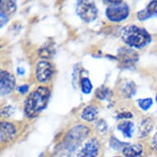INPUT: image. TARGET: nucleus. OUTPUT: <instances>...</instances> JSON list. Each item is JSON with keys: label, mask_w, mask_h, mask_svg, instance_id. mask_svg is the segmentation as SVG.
<instances>
[{"label": "nucleus", "mask_w": 157, "mask_h": 157, "mask_svg": "<svg viewBox=\"0 0 157 157\" xmlns=\"http://www.w3.org/2000/svg\"><path fill=\"white\" fill-rule=\"evenodd\" d=\"M50 91L47 87L40 86L29 95L25 102V112L29 118L38 115L45 107L49 101Z\"/></svg>", "instance_id": "nucleus-1"}, {"label": "nucleus", "mask_w": 157, "mask_h": 157, "mask_svg": "<svg viewBox=\"0 0 157 157\" xmlns=\"http://www.w3.org/2000/svg\"><path fill=\"white\" fill-rule=\"evenodd\" d=\"M121 38L125 44L136 49L143 48L151 40V36L145 29L134 25L122 29Z\"/></svg>", "instance_id": "nucleus-2"}, {"label": "nucleus", "mask_w": 157, "mask_h": 157, "mask_svg": "<svg viewBox=\"0 0 157 157\" xmlns=\"http://www.w3.org/2000/svg\"><path fill=\"white\" fill-rule=\"evenodd\" d=\"M90 129L84 125H77L72 128L65 137V145L69 149H75L87 136Z\"/></svg>", "instance_id": "nucleus-3"}, {"label": "nucleus", "mask_w": 157, "mask_h": 157, "mask_svg": "<svg viewBox=\"0 0 157 157\" xmlns=\"http://www.w3.org/2000/svg\"><path fill=\"white\" fill-rule=\"evenodd\" d=\"M110 5L106 9L107 17L113 21H121L128 17L129 8L122 1H111Z\"/></svg>", "instance_id": "nucleus-4"}, {"label": "nucleus", "mask_w": 157, "mask_h": 157, "mask_svg": "<svg viewBox=\"0 0 157 157\" xmlns=\"http://www.w3.org/2000/svg\"><path fill=\"white\" fill-rule=\"evenodd\" d=\"M76 10L77 15L86 22H91L97 17L98 9L92 1H78Z\"/></svg>", "instance_id": "nucleus-5"}, {"label": "nucleus", "mask_w": 157, "mask_h": 157, "mask_svg": "<svg viewBox=\"0 0 157 157\" xmlns=\"http://www.w3.org/2000/svg\"><path fill=\"white\" fill-rule=\"evenodd\" d=\"M54 73V68L51 63L46 61H41L37 63L36 68V79L40 82H46L51 79Z\"/></svg>", "instance_id": "nucleus-6"}, {"label": "nucleus", "mask_w": 157, "mask_h": 157, "mask_svg": "<svg viewBox=\"0 0 157 157\" xmlns=\"http://www.w3.org/2000/svg\"><path fill=\"white\" fill-rule=\"evenodd\" d=\"M118 58L120 63L124 65V67H128L137 62L138 54L133 49L128 48H121L118 53Z\"/></svg>", "instance_id": "nucleus-7"}, {"label": "nucleus", "mask_w": 157, "mask_h": 157, "mask_svg": "<svg viewBox=\"0 0 157 157\" xmlns=\"http://www.w3.org/2000/svg\"><path fill=\"white\" fill-rule=\"evenodd\" d=\"M1 95L10 94L15 87V77L7 71H1Z\"/></svg>", "instance_id": "nucleus-8"}, {"label": "nucleus", "mask_w": 157, "mask_h": 157, "mask_svg": "<svg viewBox=\"0 0 157 157\" xmlns=\"http://www.w3.org/2000/svg\"><path fill=\"white\" fill-rule=\"evenodd\" d=\"M99 148L100 146L97 140H90L78 151L77 157H97Z\"/></svg>", "instance_id": "nucleus-9"}, {"label": "nucleus", "mask_w": 157, "mask_h": 157, "mask_svg": "<svg viewBox=\"0 0 157 157\" xmlns=\"http://www.w3.org/2000/svg\"><path fill=\"white\" fill-rule=\"evenodd\" d=\"M17 130L13 124L8 122H2L0 126L1 141L4 142H11L15 137Z\"/></svg>", "instance_id": "nucleus-10"}, {"label": "nucleus", "mask_w": 157, "mask_h": 157, "mask_svg": "<svg viewBox=\"0 0 157 157\" xmlns=\"http://www.w3.org/2000/svg\"><path fill=\"white\" fill-rule=\"evenodd\" d=\"M154 16H157V1L151 2L147 8L137 13V17L140 21H145Z\"/></svg>", "instance_id": "nucleus-11"}, {"label": "nucleus", "mask_w": 157, "mask_h": 157, "mask_svg": "<svg viewBox=\"0 0 157 157\" xmlns=\"http://www.w3.org/2000/svg\"><path fill=\"white\" fill-rule=\"evenodd\" d=\"M123 154L126 157H138L142 153V147L141 145H127L123 148Z\"/></svg>", "instance_id": "nucleus-12"}, {"label": "nucleus", "mask_w": 157, "mask_h": 157, "mask_svg": "<svg viewBox=\"0 0 157 157\" xmlns=\"http://www.w3.org/2000/svg\"><path fill=\"white\" fill-rule=\"evenodd\" d=\"M98 113H99V110L95 106L89 105L83 109L82 114H81V117H82V119L86 120V121L90 122L95 120L97 118Z\"/></svg>", "instance_id": "nucleus-13"}, {"label": "nucleus", "mask_w": 157, "mask_h": 157, "mask_svg": "<svg viewBox=\"0 0 157 157\" xmlns=\"http://www.w3.org/2000/svg\"><path fill=\"white\" fill-rule=\"evenodd\" d=\"M152 128H153V123H152L151 119H144L140 124L139 132H138L139 137H144V136H147L151 131Z\"/></svg>", "instance_id": "nucleus-14"}, {"label": "nucleus", "mask_w": 157, "mask_h": 157, "mask_svg": "<svg viewBox=\"0 0 157 157\" xmlns=\"http://www.w3.org/2000/svg\"><path fill=\"white\" fill-rule=\"evenodd\" d=\"M122 92L126 98H131L136 93V86L132 81H127L122 85Z\"/></svg>", "instance_id": "nucleus-15"}, {"label": "nucleus", "mask_w": 157, "mask_h": 157, "mask_svg": "<svg viewBox=\"0 0 157 157\" xmlns=\"http://www.w3.org/2000/svg\"><path fill=\"white\" fill-rule=\"evenodd\" d=\"M118 129L124 134V136L125 137H128L129 138V137H132L134 132L133 124L132 122L128 121L124 122V123L119 124Z\"/></svg>", "instance_id": "nucleus-16"}, {"label": "nucleus", "mask_w": 157, "mask_h": 157, "mask_svg": "<svg viewBox=\"0 0 157 157\" xmlns=\"http://www.w3.org/2000/svg\"><path fill=\"white\" fill-rule=\"evenodd\" d=\"M17 9L16 3L14 1H2L1 2V12L6 15L13 13Z\"/></svg>", "instance_id": "nucleus-17"}, {"label": "nucleus", "mask_w": 157, "mask_h": 157, "mask_svg": "<svg viewBox=\"0 0 157 157\" xmlns=\"http://www.w3.org/2000/svg\"><path fill=\"white\" fill-rule=\"evenodd\" d=\"M96 98L100 99V100H104V101H110L113 93L109 88L105 86H101L96 90L95 92Z\"/></svg>", "instance_id": "nucleus-18"}, {"label": "nucleus", "mask_w": 157, "mask_h": 157, "mask_svg": "<svg viewBox=\"0 0 157 157\" xmlns=\"http://www.w3.org/2000/svg\"><path fill=\"white\" fill-rule=\"evenodd\" d=\"M81 86H82V90L85 94H89L92 90V84L87 77H84L81 81Z\"/></svg>", "instance_id": "nucleus-19"}, {"label": "nucleus", "mask_w": 157, "mask_h": 157, "mask_svg": "<svg viewBox=\"0 0 157 157\" xmlns=\"http://www.w3.org/2000/svg\"><path fill=\"white\" fill-rule=\"evenodd\" d=\"M137 103L141 107V109H142L143 110H147L148 109L151 108L153 101L151 98H147V99H140L137 101Z\"/></svg>", "instance_id": "nucleus-20"}, {"label": "nucleus", "mask_w": 157, "mask_h": 157, "mask_svg": "<svg viewBox=\"0 0 157 157\" xmlns=\"http://www.w3.org/2000/svg\"><path fill=\"white\" fill-rule=\"evenodd\" d=\"M127 145H128V143H124V142H119V140L116 139L115 137H112L110 140V146L111 147L113 148V149L116 150V151H118V150L120 148V147H125L127 146Z\"/></svg>", "instance_id": "nucleus-21"}, {"label": "nucleus", "mask_w": 157, "mask_h": 157, "mask_svg": "<svg viewBox=\"0 0 157 157\" xmlns=\"http://www.w3.org/2000/svg\"><path fill=\"white\" fill-rule=\"evenodd\" d=\"M107 124H106V122L103 119H100L99 121L97 122V124H96V128H97L98 132H100L101 133H105L107 131Z\"/></svg>", "instance_id": "nucleus-22"}, {"label": "nucleus", "mask_w": 157, "mask_h": 157, "mask_svg": "<svg viewBox=\"0 0 157 157\" xmlns=\"http://www.w3.org/2000/svg\"><path fill=\"white\" fill-rule=\"evenodd\" d=\"M51 49L48 48V47H44L43 49H40V56L44 58V59H48L49 57L51 56Z\"/></svg>", "instance_id": "nucleus-23"}, {"label": "nucleus", "mask_w": 157, "mask_h": 157, "mask_svg": "<svg viewBox=\"0 0 157 157\" xmlns=\"http://www.w3.org/2000/svg\"><path fill=\"white\" fill-rule=\"evenodd\" d=\"M0 17H1V27H3L8 21V15H6L4 13H0Z\"/></svg>", "instance_id": "nucleus-24"}, {"label": "nucleus", "mask_w": 157, "mask_h": 157, "mask_svg": "<svg viewBox=\"0 0 157 157\" xmlns=\"http://www.w3.org/2000/svg\"><path fill=\"white\" fill-rule=\"evenodd\" d=\"M29 89V86L27 85H22V86H20L19 87L17 88L18 91L21 94H25V93L27 92V90Z\"/></svg>", "instance_id": "nucleus-25"}, {"label": "nucleus", "mask_w": 157, "mask_h": 157, "mask_svg": "<svg viewBox=\"0 0 157 157\" xmlns=\"http://www.w3.org/2000/svg\"><path fill=\"white\" fill-rule=\"evenodd\" d=\"M132 113L128 112H124L118 115V119H124V118H132Z\"/></svg>", "instance_id": "nucleus-26"}, {"label": "nucleus", "mask_w": 157, "mask_h": 157, "mask_svg": "<svg viewBox=\"0 0 157 157\" xmlns=\"http://www.w3.org/2000/svg\"><path fill=\"white\" fill-rule=\"evenodd\" d=\"M152 147L155 150H157V133H155L152 139Z\"/></svg>", "instance_id": "nucleus-27"}, {"label": "nucleus", "mask_w": 157, "mask_h": 157, "mask_svg": "<svg viewBox=\"0 0 157 157\" xmlns=\"http://www.w3.org/2000/svg\"><path fill=\"white\" fill-rule=\"evenodd\" d=\"M17 73L19 75H24L25 74V69H24V68H22V67H18Z\"/></svg>", "instance_id": "nucleus-28"}, {"label": "nucleus", "mask_w": 157, "mask_h": 157, "mask_svg": "<svg viewBox=\"0 0 157 157\" xmlns=\"http://www.w3.org/2000/svg\"><path fill=\"white\" fill-rule=\"evenodd\" d=\"M115 157H120V156H115Z\"/></svg>", "instance_id": "nucleus-29"}]
</instances>
